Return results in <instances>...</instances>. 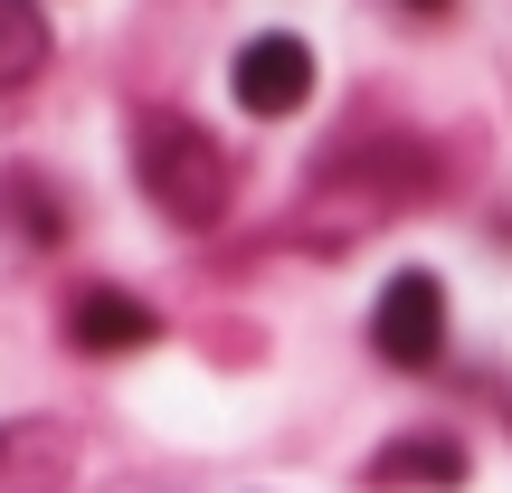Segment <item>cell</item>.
I'll use <instances>...</instances> for the list:
<instances>
[{
	"instance_id": "1",
	"label": "cell",
	"mask_w": 512,
	"mask_h": 493,
	"mask_svg": "<svg viewBox=\"0 0 512 493\" xmlns=\"http://www.w3.org/2000/svg\"><path fill=\"white\" fill-rule=\"evenodd\" d=\"M133 171H143V200L171 228H219L238 200V171H228L219 133H200L190 114H143L133 124Z\"/></svg>"
},
{
	"instance_id": "2",
	"label": "cell",
	"mask_w": 512,
	"mask_h": 493,
	"mask_svg": "<svg viewBox=\"0 0 512 493\" xmlns=\"http://www.w3.org/2000/svg\"><path fill=\"white\" fill-rule=\"evenodd\" d=\"M370 351H380L389 370H437V351H446V285L427 266L389 275V294L370 304Z\"/></svg>"
},
{
	"instance_id": "3",
	"label": "cell",
	"mask_w": 512,
	"mask_h": 493,
	"mask_svg": "<svg viewBox=\"0 0 512 493\" xmlns=\"http://www.w3.org/2000/svg\"><path fill=\"white\" fill-rule=\"evenodd\" d=\"M228 76H238V105L247 114H294L313 95V48L294 29H266V38H247V48H238V67H228Z\"/></svg>"
},
{
	"instance_id": "4",
	"label": "cell",
	"mask_w": 512,
	"mask_h": 493,
	"mask_svg": "<svg viewBox=\"0 0 512 493\" xmlns=\"http://www.w3.org/2000/svg\"><path fill=\"white\" fill-rule=\"evenodd\" d=\"M67 342L76 351H143V342H162V313L133 304V294H114V285H86L67 304Z\"/></svg>"
},
{
	"instance_id": "5",
	"label": "cell",
	"mask_w": 512,
	"mask_h": 493,
	"mask_svg": "<svg viewBox=\"0 0 512 493\" xmlns=\"http://www.w3.org/2000/svg\"><path fill=\"white\" fill-rule=\"evenodd\" d=\"M370 484H465V446H437V437H408V446H380L370 456Z\"/></svg>"
},
{
	"instance_id": "6",
	"label": "cell",
	"mask_w": 512,
	"mask_h": 493,
	"mask_svg": "<svg viewBox=\"0 0 512 493\" xmlns=\"http://www.w3.org/2000/svg\"><path fill=\"white\" fill-rule=\"evenodd\" d=\"M38 67H48V19H38L29 0H0V95L29 86Z\"/></svg>"
},
{
	"instance_id": "7",
	"label": "cell",
	"mask_w": 512,
	"mask_h": 493,
	"mask_svg": "<svg viewBox=\"0 0 512 493\" xmlns=\"http://www.w3.org/2000/svg\"><path fill=\"white\" fill-rule=\"evenodd\" d=\"M19 209V228L29 238H57V200H48V181H0V219Z\"/></svg>"
},
{
	"instance_id": "8",
	"label": "cell",
	"mask_w": 512,
	"mask_h": 493,
	"mask_svg": "<svg viewBox=\"0 0 512 493\" xmlns=\"http://www.w3.org/2000/svg\"><path fill=\"white\" fill-rule=\"evenodd\" d=\"M408 10H446V0H408Z\"/></svg>"
}]
</instances>
